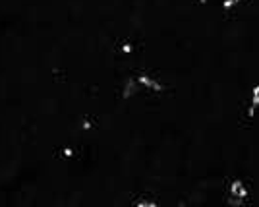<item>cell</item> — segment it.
<instances>
[{"label": "cell", "mask_w": 259, "mask_h": 207, "mask_svg": "<svg viewBox=\"0 0 259 207\" xmlns=\"http://www.w3.org/2000/svg\"><path fill=\"white\" fill-rule=\"evenodd\" d=\"M114 0H0V33L27 64L74 79L93 70ZM157 0L130 2L124 39H151ZM120 43V45H122ZM120 49V47H118ZM140 74L162 84L134 110V136L155 167L197 186L259 171V0H161Z\"/></svg>", "instance_id": "obj_1"}, {"label": "cell", "mask_w": 259, "mask_h": 207, "mask_svg": "<svg viewBox=\"0 0 259 207\" xmlns=\"http://www.w3.org/2000/svg\"><path fill=\"white\" fill-rule=\"evenodd\" d=\"M227 194H228V197H232V199H238V201L246 203V199L249 197L248 182H246L244 178H240V176L230 178V180L227 182Z\"/></svg>", "instance_id": "obj_2"}]
</instances>
